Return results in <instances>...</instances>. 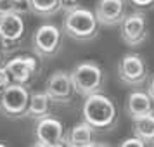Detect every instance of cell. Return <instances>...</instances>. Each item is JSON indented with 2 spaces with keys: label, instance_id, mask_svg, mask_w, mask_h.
I'll list each match as a JSON object with an SVG mask.
<instances>
[{
  "label": "cell",
  "instance_id": "cell-3",
  "mask_svg": "<svg viewBox=\"0 0 154 147\" xmlns=\"http://www.w3.org/2000/svg\"><path fill=\"white\" fill-rule=\"evenodd\" d=\"M71 81L75 87V92L82 97H87L90 93L102 92L106 85V73L104 69L94 61H83L78 63L69 71Z\"/></svg>",
  "mask_w": 154,
  "mask_h": 147
},
{
  "label": "cell",
  "instance_id": "cell-12",
  "mask_svg": "<svg viewBox=\"0 0 154 147\" xmlns=\"http://www.w3.org/2000/svg\"><path fill=\"white\" fill-rule=\"evenodd\" d=\"M126 0H97L94 14L97 17L99 24L102 26H119V23L123 21L126 16Z\"/></svg>",
  "mask_w": 154,
  "mask_h": 147
},
{
  "label": "cell",
  "instance_id": "cell-16",
  "mask_svg": "<svg viewBox=\"0 0 154 147\" xmlns=\"http://www.w3.org/2000/svg\"><path fill=\"white\" fill-rule=\"evenodd\" d=\"M133 135L139 137L144 144H154V111L133 119Z\"/></svg>",
  "mask_w": 154,
  "mask_h": 147
},
{
  "label": "cell",
  "instance_id": "cell-20",
  "mask_svg": "<svg viewBox=\"0 0 154 147\" xmlns=\"http://www.w3.org/2000/svg\"><path fill=\"white\" fill-rule=\"evenodd\" d=\"M119 145H121V147H144L146 144H144L139 137L132 135V137H126V139L121 140V142H119Z\"/></svg>",
  "mask_w": 154,
  "mask_h": 147
},
{
  "label": "cell",
  "instance_id": "cell-24",
  "mask_svg": "<svg viewBox=\"0 0 154 147\" xmlns=\"http://www.w3.org/2000/svg\"><path fill=\"white\" fill-rule=\"evenodd\" d=\"M2 63H4V50L0 49V66H2Z\"/></svg>",
  "mask_w": 154,
  "mask_h": 147
},
{
  "label": "cell",
  "instance_id": "cell-15",
  "mask_svg": "<svg viewBox=\"0 0 154 147\" xmlns=\"http://www.w3.org/2000/svg\"><path fill=\"white\" fill-rule=\"evenodd\" d=\"M52 99L45 90L42 92H31L29 93V104L26 111V118L31 119H40L43 116H49L52 112Z\"/></svg>",
  "mask_w": 154,
  "mask_h": 147
},
{
  "label": "cell",
  "instance_id": "cell-10",
  "mask_svg": "<svg viewBox=\"0 0 154 147\" xmlns=\"http://www.w3.org/2000/svg\"><path fill=\"white\" fill-rule=\"evenodd\" d=\"M64 130L63 121L56 116H43L36 119L35 125V145L43 147H59L64 145Z\"/></svg>",
  "mask_w": 154,
  "mask_h": 147
},
{
  "label": "cell",
  "instance_id": "cell-14",
  "mask_svg": "<svg viewBox=\"0 0 154 147\" xmlns=\"http://www.w3.org/2000/svg\"><path fill=\"white\" fill-rule=\"evenodd\" d=\"M126 114L132 119H139L142 116H146L149 112L154 111V100L151 99V95L144 90H133L128 93L125 104Z\"/></svg>",
  "mask_w": 154,
  "mask_h": 147
},
{
  "label": "cell",
  "instance_id": "cell-5",
  "mask_svg": "<svg viewBox=\"0 0 154 147\" xmlns=\"http://www.w3.org/2000/svg\"><path fill=\"white\" fill-rule=\"evenodd\" d=\"M29 88L26 85L19 83H11L4 88L2 92V100H0V112L7 118L19 119L26 118L29 104Z\"/></svg>",
  "mask_w": 154,
  "mask_h": 147
},
{
  "label": "cell",
  "instance_id": "cell-2",
  "mask_svg": "<svg viewBox=\"0 0 154 147\" xmlns=\"http://www.w3.org/2000/svg\"><path fill=\"white\" fill-rule=\"evenodd\" d=\"M63 31L71 40L92 42L99 36V21L94 11L80 5L69 12H66L63 19Z\"/></svg>",
  "mask_w": 154,
  "mask_h": 147
},
{
  "label": "cell",
  "instance_id": "cell-6",
  "mask_svg": "<svg viewBox=\"0 0 154 147\" xmlns=\"http://www.w3.org/2000/svg\"><path fill=\"white\" fill-rule=\"evenodd\" d=\"M26 35V24L23 19V14L12 12V14L0 16V49L4 52H12L23 45Z\"/></svg>",
  "mask_w": 154,
  "mask_h": 147
},
{
  "label": "cell",
  "instance_id": "cell-13",
  "mask_svg": "<svg viewBox=\"0 0 154 147\" xmlns=\"http://www.w3.org/2000/svg\"><path fill=\"white\" fill-rule=\"evenodd\" d=\"M64 145L69 147H90L97 145L95 142V128L87 121H80L64 135Z\"/></svg>",
  "mask_w": 154,
  "mask_h": 147
},
{
  "label": "cell",
  "instance_id": "cell-17",
  "mask_svg": "<svg viewBox=\"0 0 154 147\" xmlns=\"http://www.w3.org/2000/svg\"><path fill=\"white\" fill-rule=\"evenodd\" d=\"M26 4L29 12L42 19H49L61 11L59 0H26Z\"/></svg>",
  "mask_w": 154,
  "mask_h": 147
},
{
  "label": "cell",
  "instance_id": "cell-25",
  "mask_svg": "<svg viewBox=\"0 0 154 147\" xmlns=\"http://www.w3.org/2000/svg\"><path fill=\"white\" fill-rule=\"evenodd\" d=\"M2 92H4V90H0V100H2Z\"/></svg>",
  "mask_w": 154,
  "mask_h": 147
},
{
  "label": "cell",
  "instance_id": "cell-8",
  "mask_svg": "<svg viewBox=\"0 0 154 147\" xmlns=\"http://www.w3.org/2000/svg\"><path fill=\"white\" fill-rule=\"evenodd\" d=\"M119 36L128 47H140L149 36V24L144 11H133L119 23Z\"/></svg>",
  "mask_w": 154,
  "mask_h": 147
},
{
  "label": "cell",
  "instance_id": "cell-22",
  "mask_svg": "<svg viewBox=\"0 0 154 147\" xmlns=\"http://www.w3.org/2000/svg\"><path fill=\"white\" fill-rule=\"evenodd\" d=\"M11 83V76H9L5 66H0V90H4L7 85Z\"/></svg>",
  "mask_w": 154,
  "mask_h": 147
},
{
  "label": "cell",
  "instance_id": "cell-11",
  "mask_svg": "<svg viewBox=\"0 0 154 147\" xmlns=\"http://www.w3.org/2000/svg\"><path fill=\"white\" fill-rule=\"evenodd\" d=\"M45 92L49 93L54 104H69L76 93L69 71L56 69L54 73H50V76L45 81Z\"/></svg>",
  "mask_w": 154,
  "mask_h": 147
},
{
  "label": "cell",
  "instance_id": "cell-4",
  "mask_svg": "<svg viewBox=\"0 0 154 147\" xmlns=\"http://www.w3.org/2000/svg\"><path fill=\"white\" fill-rule=\"evenodd\" d=\"M63 47V29L57 24L43 23L31 35V50L40 59H52L61 52Z\"/></svg>",
  "mask_w": 154,
  "mask_h": 147
},
{
  "label": "cell",
  "instance_id": "cell-21",
  "mask_svg": "<svg viewBox=\"0 0 154 147\" xmlns=\"http://www.w3.org/2000/svg\"><path fill=\"white\" fill-rule=\"evenodd\" d=\"M59 4H61V11L69 12V11L82 5V0H59Z\"/></svg>",
  "mask_w": 154,
  "mask_h": 147
},
{
  "label": "cell",
  "instance_id": "cell-18",
  "mask_svg": "<svg viewBox=\"0 0 154 147\" xmlns=\"http://www.w3.org/2000/svg\"><path fill=\"white\" fill-rule=\"evenodd\" d=\"M24 11H28L26 0H0V16L19 12L23 14Z\"/></svg>",
  "mask_w": 154,
  "mask_h": 147
},
{
  "label": "cell",
  "instance_id": "cell-7",
  "mask_svg": "<svg viewBox=\"0 0 154 147\" xmlns=\"http://www.w3.org/2000/svg\"><path fill=\"white\" fill-rule=\"evenodd\" d=\"M149 68L146 59L137 52H128L118 63V78L126 87H142L147 81Z\"/></svg>",
  "mask_w": 154,
  "mask_h": 147
},
{
  "label": "cell",
  "instance_id": "cell-19",
  "mask_svg": "<svg viewBox=\"0 0 154 147\" xmlns=\"http://www.w3.org/2000/svg\"><path fill=\"white\" fill-rule=\"evenodd\" d=\"M128 5L135 7L137 11H147L154 7V0H126Z\"/></svg>",
  "mask_w": 154,
  "mask_h": 147
},
{
  "label": "cell",
  "instance_id": "cell-1",
  "mask_svg": "<svg viewBox=\"0 0 154 147\" xmlns=\"http://www.w3.org/2000/svg\"><path fill=\"white\" fill-rule=\"evenodd\" d=\"M82 116H83V121L95 128V132L114 130L119 118L118 106L114 99L106 95L104 92L90 93L85 97L82 106Z\"/></svg>",
  "mask_w": 154,
  "mask_h": 147
},
{
  "label": "cell",
  "instance_id": "cell-9",
  "mask_svg": "<svg viewBox=\"0 0 154 147\" xmlns=\"http://www.w3.org/2000/svg\"><path fill=\"white\" fill-rule=\"evenodd\" d=\"M40 57L33 54V56H16L12 59H9L5 64L11 81L12 83H19V85H26L29 87L31 81L35 80V76L40 73Z\"/></svg>",
  "mask_w": 154,
  "mask_h": 147
},
{
  "label": "cell",
  "instance_id": "cell-23",
  "mask_svg": "<svg viewBox=\"0 0 154 147\" xmlns=\"http://www.w3.org/2000/svg\"><path fill=\"white\" fill-rule=\"evenodd\" d=\"M147 93H149V95H151V99L154 100V75L151 76L149 83H147Z\"/></svg>",
  "mask_w": 154,
  "mask_h": 147
}]
</instances>
